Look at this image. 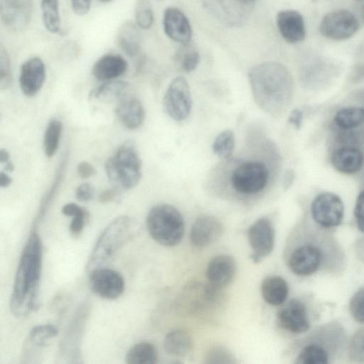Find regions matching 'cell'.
<instances>
[{
	"instance_id": "obj_38",
	"label": "cell",
	"mask_w": 364,
	"mask_h": 364,
	"mask_svg": "<svg viewBox=\"0 0 364 364\" xmlns=\"http://www.w3.org/2000/svg\"><path fill=\"white\" fill-rule=\"evenodd\" d=\"M348 353L353 360L364 362V328L358 330L351 337Z\"/></svg>"
},
{
	"instance_id": "obj_21",
	"label": "cell",
	"mask_w": 364,
	"mask_h": 364,
	"mask_svg": "<svg viewBox=\"0 0 364 364\" xmlns=\"http://www.w3.org/2000/svg\"><path fill=\"white\" fill-rule=\"evenodd\" d=\"M276 21L281 36L288 43H296L304 39V20L299 11L293 9L280 11L277 15Z\"/></svg>"
},
{
	"instance_id": "obj_24",
	"label": "cell",
	"mask_w": 364,
	"mask_h": 364,
	"mask_svg": "<svg viewBox=\"0 0 364 364\" xmlns=\"http://www.w3.org/2000/svg\"><path fill=\"white\" fill-rule=\"evenodd\" d=\"M333 166L344 174H354L360 171L364 164V155L354 146H343L335 150L331 156Z\"/></svg>"
},
{
	"instance_id": "obj_2",
	"label": "cell",
	"mask_w": 364,
	"mask_h": 364,
	"mask_svg": "<svg viewBox=\"0 0 364 364\" xmlns=\"http://www.w3.org/2000/svg\"><path fill=\"white\" fill-rule=\"evenodd\" d=\"M248 79L255 102L272 116L284 112L294 94V82L287 68L277 62H263L252 67Z\"/></svg>"
},
{
	"instance_id": "obj_1",
	"label": "cell",
	"mask_w": 364,
	"mask_h": 364,
	"mask_svg": "<svg viewBox=\"0 0 364 364\" xmlns=\"http://www.w3.org/2000/svg\"><path fill=\"white\" fill-rule=\"evenodd\" d=\"M43 245L37 229L32 228L17 266L9 308L16 317H24L40 308L39 289Z\"/></svg>"
},
{
	"instance_id": "obj_51",
	"label": "cell",
	"mask_w": 364,
	"mask_h": 364,
	"mask_svg": "<svg viewBox=\"0 0 364 364\" xmlns=\"http://www.w3.org/2000/svg\"><path fill=\"white\" fill-rule=\"evenodd\" d=\"M294 180V173L291 171H287L284 179V186L288 188L292 183Z\"/></svg>"
},
{
	"instance_id": "obj_18",
	"label": "cell",
	"mask_w": 364,
	"mask_h": 364,
	"mask_svg": "<svg viewBox=\"0 0 364 364\" xmlns=\"http://www.w3.org/2000/svg\"><path fill=\"white\" fill-rule=\"evenodd\" d=\"M163 27L166 36L176 42L186 44L191 39L190 22L183 12L178 8L168 7L164 11Z\"/></svg>"
},
{
	"instance_id": "obj_7",
	"label": "cell",
	"mask_w": 364,
	"mask_h": 364,
	"mask_svg": "<svg viewBox=\"0 0 364 364\" xmlns=\"http://www.w3.org/2000/svg\"><path fill=\"white\" fill-rule=\"evenodd\" d=\"M163 107L166 114L176 122L189 116L192 97L188 83L183 77H176L171 82L163 98Z\"/></svg>"
},
{
	"instance_id": "obj_5",
	"label": "cell",
	"mask_w": 364,
	"mask_h": 364,
	"mask_svg": "<svg viewBox=\"0 0 364 364\" xmlns=\"http://www.w3.org/2000/svg\"><path fill=\"white\" fill-rule=\"evenodd\" d=\"M105 166L109 181L119 189L132 188L141 180V161L131 143L119 147L115 154L107 159Z\"/></svg>"
},
{
	"instance_id": "obj_55",
	"label": "cell",
	"mask_w": 364,
	"mask_h": 364,
	"mask_svg": "<svg viewBox=\"0 0 364 364\" xmlns=\"http://www.w3.org/2000/svg\"><path fill=\"white\" fill-rule=\"evenodd\" d=\"M99 1L102 2V3H108V2L112 1V0H99Z\"/></svg>"
},
{
	"instance_id": "obj_56",
	"label": "cell",
	"mask_w": 364,
	"mask_h": 364,
	"mask_svg": "<svg viewBox=\"0 0 364 364\" xmlns=\"http://www.w3.org/2000/svg\"><path fill=\"white\" fill-rule=\"evenodd\" d=\"M362 14H363V16L364 18V6H363V9H362Z\"/></svg>"
},
{
	"instance_id": "obj_9",
	"label": "cell",
	"mask_w": 364,
	"mask_h": 364,
	"mask_svg": "<svg viewBox=\"0 0 364 364\" xmlns=\"http://www.w3.org/2000/svg\"><path fill=\"white\" fill-rule=\"evenodd\" d=\"M359 29L355 15L347 9H337L326 14L321 21L319 30L327 38L343 41L351 38Z\"/></svg>"
},
{
	"instance_id": "obj_16",
	"label": "cell",
	"mask_w": 364,
	"mask_h": 364,
	"mask_svg": "<svg viewBox=\"0 0 364 364\" xmlns=\"http://www.w3.org/2000/svg\"><path fill=\"white\" fill-rule=\"evenodd\" d=\"M87 306H80L61 341L60 354L65 358H80V345L87 316Z\"/></svg>"
},
{
	"instance_id": "obj_20",
	"label": "cell",
	"mask_w": 364,
	"mask_h": 364,
	"mask_svg": "<svg viewBox=\"0 0 364 364\" xmlns=\"http://www.w3.org/2000/svg\"><path fill=\"white\" fill-rule=\"evenodd\" d=\"M220 222L212 215H202L194 222L190 232L191 243L204 247L216 241L223 233Z\"/></svg>"
},
{
	"instance_id": "obj_29",
	"label": "cell",
	"mask_w": 364,
	"mask_h": 364,
	"mask_svg": "<svg viewBox=\"0 0 364 364\" xmlns=\"http://www.w3.org/2000/svg\"><path fill=\"white\" fill-rule=\"evenodd\" d=\"M333 122L343 131L358 128L364 124V107L351 106L342 108L334 115Z\"/></svg>"
},
{
	"instance_id": "obj_46",
	"label": "cell",
	"mask_w": 364,
	"mask_h": 364,
	"mask_svg": "<svg viewBox=\"0 0 364 364\" xmlns=\"http://www.w3.org/2000/svg\"><path fill=\"white\" fill-rule=\"evenodd\" d=\"M77 171L82 178H88L95 174V169L92 164L87 161H81L77 164Z\"/></svg>"
},
{
	"instance_id": "obj_8",
	"label": "cell",
	"mask_w": 364,
	"mask_h": 364,
	"mask_svg": "<svg viewBox=\"0 0 364 364\" xmlns=\"http://www.w3.org/2000/svg\"><path fill=\"white\" fill-rule=\"evenodd\" d=\"M206 9L221 23L239 27L247 20L252 4L243 0H202Z\"/></svg>"
},
{
	"instance_id": "obj_49",
	"label": "cell",
	"mask_w": 364,
	"mask_h": 364,
	"mask_svg": "<svg viewBox=\"0 0 364 364\" xmlns=\"http://www.w3.org/2000/svg\"><path fill=\"white\" fill-rule=\"evenodd\" d=\"M83 208L79 206L74 203H68L65 204L61 209V212L63 215L69 217H73L74 215L82 211Z\"/></svg>"
},
{
	"instance_id": "obj_3",
	"label": "cell",
	"mask_w": 364,
	"mask_h": 364,
	"mask_svg": "<svg viewBox=\"0 0 364 364\" xmlns=\"http://www.w3.org/2000/svg\"><path fill=\"white\" fill-rule=\"evenodd\" d=\"M146 224L152 239L166 247L180 243L184 234V221L181 214L168 204L152 207L147 214Z\"/></svg>"
},
{
	"instance_id": "obj_53",
	"label": "cell",
	"mask_w": 364,
	"mask_h": 364,
	"mask_svg": "<svg viewBox=\"0 0 364 364\" xmlns=\"http://www.w3.org/2000/svg\"><path fill=\"white\" fill-rule=\"evenodd\" d=\"M14 166L12 164V162L9 161V162H7L6 164V166H5V171H6L11 172V171H14Z\"/></svg>"
},
{
	"instance_id": "obj_54",
	"label": "cell",
	"mask_w": 364,
	"mask_h": 364,
	"mask_svg": "<svg viewBox=\"0 0 364 364\" xmlns=\"http://www.w3.org/2000/svg\"><path fill=\"white\" fill-rule=\"evenodd\" d=\"M243 1H245V2H247L248 4H253V1L255 0H243Z\"/></svg>"
},
{
	"instance_id": "obj_43",
	"label": "cell",
	"mask_w": 364,
	"mask_h": 364,
	"mask_svg": "<svg viewBox=\"0 0 364 364\" xmlns=\"http://www.w3.org/2000/svg\"><path fill=\"white\" fill-rule=\"evenodd\" d=\"M95 195L93 187L87 183L79 185L75 190L76 198L82 202L91 200Z\"/></svg>"
},
{
	"instance_id": "obj_40",
	"label": "cell",
	"mask_w": 364,
	"mask_h": 364,
	"mask_svg": "<svg viewBox=\"0 0 364 364\" xmlns=\"http://www.w3.org/2000/svg\"><path fill=\"white\" fill-rule=\"evenodd\" d=\"M11 82V62L6 49L0 46V87L1 89L8 88Z\"/></svg>"
},
{
	"instance_id": "obj_4",
	"label": "cell",
	"mask_w": 364,
	"mask_h": 364,
	"mask_svg": "<svg viewBox=\"0 0 364 364\" xmlns=\"http://www.w3.org/2000/svg\"><path fill=\"white\" fill-rule=\"evenodd\" d=\"M131 222L129 217L121 215L103 230L95 244L86 265L87 272L102 267L112 260L128 238Z\"/></svg>"
},
{
	"instance_id": "obj_30",
	"label": "cell",
	"mask_w": 364,
	"mask_h": 364,
	"mask_svg": "<svg viewBox=\"0 0 364 364\" xmlns=\"http://www.w3.org/2000/svg\"><path fill=\"white\" fill-rule=\"evenodd\" d=\"M157 358L155 346L146 341H141L132 346L125 357L126 363L128 364H154L156 363Z\"/></svg>"
},
{
	"instance_id": "obj_17",
	"label": "cell",
	"mask_w": 364,
	"mask_h": 364,
	"mask_svg": "<svg viewBox=\"0 0 364 364\" xmlns=\"http://www.w3.org/2000/svg\"><path fill=\"white\" fill-rule=\"evenodd\" d=\"M45 79V64L39 57H31L21 65L19 85L25 95L28 97L35 95L43 85Z\"/></svg>"
},
{
	"instance_id": "obj_35",
	"label": "cell",
	"mask_w": 364,
	"mask_h": 364,
	"mask_svg": "<svg viewBox=\"0 0 364 364\" xmlns=\"http://www.w3.org/2000/svg\"><path fill=\"white\" fill-rule=\"evenodd\" d=\"M175 60L181 70L190 73L198 66L200 62V55L193 46L186 43L183 44L177 51Z\"/></svg>"
},
{
	"instance_id": "obj_47",
	"label": "cell",
	"mask_w": 364,
	"mask_h": 364,
	"mask_svg": "<svg viewBox=\"0 0 364 364\" xmlns=\"http://www.w3.org/2000/svg\"><path fill=\"white\" fill-rule=\"evenodd\" d=\"M119 188L114 187L102 191L99 196V201L107 203L114 200L119 195Z\"/></svg>"
},
{
	"instance_id": "obj_32",
	"label": "cell",
	"mask_w": 364,
	"mask_h": 364,
	"mask_svg": "<svg viewBox=\"0 0 364 364\" xmlns=\"http://www.w3.org/2000/svg\"><path fill=\"white\" fill-rule=\"evenodd\" d=\"M129 83L122 80H109L94 88L90 93V98L114 99L121 97L127 90Z\"/></svg>"
},
{
	"instance_id": "obj_39",
	"label": "cell",
	"mask_w": 364,
	"mask_h": 364,
	"mask_svg": "<svg viewBox=\"0 0 364 364\" xmlns=\"http://www.w3.org/2000/svg\"><path fill=\"white\" fill-rule=\"evenodd\" d=\"M350 312L353 319L364 323V287L358 289L350 301Z\"/></svg>"
},
{
	"instance_id": "obj_19",
	"label": "cell",
	"mask_w": 364,
	"mask_h": 364,
	"mask_svg": "<svg viewBox=\"0 0 364 364\" xmlns=\"http://www.w3.org/2000/svg\"><path fill=\"white\" fill-rule=\"evenodd\" d=\"M278 320L283 328L294 333H304L310 327L306 306L296 299L279 311Z\"/></svg>"
},
{
	"instance_id": "obj_22",
	"label": "cell",
	"mask_w": 364,
	"mask_h": 364,
	"mask_svg": "<svg viewBox=\"0 0 364 364\" xmlns=\"http://www.w3.org/2000/svg\"><path fill=\"white\" fill-rule=\"evenodd\" d=\"M235 272V259L230 255H220L209 262L206 276L214 288H223L231 282Z\"/></svg>"
},
{
	"instance_id": "obj_26",
	"label": "cell",
	"mask_w": 364,
	"mask_h": 364,
	"mask_svg": "<svg viewBox=\"0 0 364 364\" xmlns=\"http://www.w3.org/2000/svg\"><path fill=\"white\" fill-rule=\"evenodd\" d=\"M141 40L139 26L132 21L123 23L117 31V44L129 56L134 57L139 53Z\"/></svg>"
},
{
	"instance_id": "obj_25",
	"label": "cell",
	"mask_w": 364,
	"mask_h": 364,
	"mask_svg": "<svg viewBox=\"0 0 364 364\" xmlns=\"http://www.w3.org/2000/svg\"><path fill=\"white\" fill-rule=\"evenodd\" d=\"M115 113L120 122L129 129L140 127L145 118L144 106L136 98L121 101L115 109Z\"/></svg>"
},
{
	"instance_id": "obj_44",
	"label": "cell",
	"mask_w": 364,
	"mask_h": 364,
	"mask_svg": "<svg viewBox=\"0 0 364 364\" xmlns=\"http://www.w3.org/2000/svg\"><path fill=\"white\" fill-rule=\"evenodd\" d=\"M231 355L223 349L213 350L207 357L208 363H232Z\"/></svg>"
},
{
	"instance_id": "obj_57",
	"label": "cell",
	"mask_w": 364,
	"mask_h": 364,
	"mask_svg": "<svg viewBox=\"0 0 364 364\" xmlns=\"http://www.w3.org/2000/svg\"><path fill=\"white\" fill-rule=\"evenodd\" d=\"M155 1L161 2V1H163L164 0H155Z\"/></svg>"
},
{
	"instance_id": "obj_28",
	"label": "cell",
	"mask_w": 364,
	"mask_h": 364,
	"mask_svg": "<svg viewBox=\"0 0 364 364\" xmlns=\"http://www.w3.org/2000/svg\"><path fill=\"white\" fill-rule=\"evenodd\" d=\"M193 346L190 335L183 330H174L168 333L164 341L166 352L171 356L180 358L186 355Z\"/></svg>"
},
{
	"instance_id": "obj_23",
	"label": "cell",
	"mask_w": 364,
	"mask_h": 364,
	"mask_svg": "<svg viewBox=\"0 0 364 364\" xmlns=\"http://www.w3.org/2000/svg\"><path fill=\"white\" fill-rule=\"evenodd\" d=\"M128 63L120 55L108 53L100 57L92 68V75L99 80H113L127 70Z\"/></svg>"
},
{
	"instance_id": "obj_27",
	"label": "cell",
	"mask_w": 364,
	"mask_h": 364,
	"mask_svg": "<svg viewBox=\"0 0 364 364\" xmlns=\"http://www.w3.org/2000/svg\"><path fill=\"white\" fill-rule=\"evenodd\" d=\"M261 291L264 300L269 304L279 306L287 299L289 287L287 282L279 276H269L262 282Z\"/></svg>"
},
{
	"instance_id": "obj_41",
	"label": "cell",
	"mask_w": 364,
	"mask_h": 364,
	"mask_svg": "<svg viewBox=\"0 0 364 364\" xmlns=\"http://www.w3.org/2000/svg\"><path fill=\"white\" fill-rule=\"evenodd\" d=\"M87 218L88 213L85 208L73 217L69 226V231L73 237L77 238L80 235Z\"/></svg>"
},
{
	"instance_id": "obj_45",
	"label": "cell",
	"mask_w": 364,
	"mask_h": 364,
	"mask_svg": "<svg viewBox=\"0 0 364 364\" xmlns=\"http://www.w3.org/2000/svg\"><path fill=\"white\" fill-rule=\"evenodd\" d=\"M92 0H70L73 11L78 16L87 14L91 6Z\"/></svg>"
},
{
	"instance_id": "obj_52",
	"label": "cell",
	"mask_w": 364,
	"mask_h": 364,
	"mask_svg": "<svg viewBox=\"0 0 364 364\" xmlns=\"http://www.w3.org/2000/svg\"><path fill=\"white\" fill-rule=\"evenodd\" d=\"M9 153L5 149H1L0 150V161L2 164H6L9 161Z\"/></svg>"
},
{
	"instance_id": "obj_11",
	"label": "cell",
	"mask_w": 364,
	"mask_h": 364,
	"mask_svg": "<svg viewBox=\"0 0 364 364\" xmlns=\"http://www.w3.org/2000/svg\"><path fill=\"white\" fill-rule=\"evenodd\" d=\"M91 290L98 296L109 300L119 298L124 291V280L115 270L100 267L89 272Z\"/></svg>"
},
{
	"instance_id": "obj_33",
	"label": "cell",
	"mask_w": 364,
	"mask_h": 364,
	"mask_svg": "<svg viewBox=\"0 0 364 364\" xmlns=\"http://www.w3.org/2000/svg\"><path fill=\"white\" fill-rule=\"evenodd\" d=\"M63 131V124L58 119H51L45 130L43 136V150L47 157L53 156L59 146Z\"/></svg>"
},
{
	"instance_id": "obj_15",
	"label": "cell",
	"mask_w": 364,
	"mask_h": 364,
	"mask_svg": "<svg viewBox=\"0 0 364 364\" xmlns=\"http://www.w3.org/2000/svg\"><path fill=\"white\" fill-rule=\"evenodd\" d=\"M321 260L320 248L312 244H306L297 247L291 254L289 267L297 275L309 276L317 271Z\"/></svg>"
},
{
	"instance_id": "obj_42",
	"label": "cell",
	"mask_w": 364,
	"mask_h": 364,
	"mask_svg": "<svg viewBox=\"0 0 364 364\" xmlns=\"http://www.w3.org/2000/svg\"><path fill=\"white\" fill-rule=\"evenodd\" d=\"M354 216L358 229L364 232V191H361L357 197Z\"/></svg>"
},
{
	"instance_id": "obj_14",
	"label": "cell",
	"mask_w": 364,
	"mask_h": 364,
	"mask_svg": "<svg viewBox=\"0 0 364 364\" xmlns=\"http://www.w3.org/2000/svg\"><path fill=\"white\" fill-rule=\"evenodd\" d=\"M58 333V328L53 324H40L33 327L23 346L22 362L36 363V359L40 358L48 341Z\"/></svg>"
},
{
	"instance_id": "obj_13",
	"label": "cell",
	"mask_w": 364,
	"mask_h": 364,
	"mask_svg": "<svg viewBox=\"0 0 364 364\" xmlns=\"http://www.w3.org/2000/svg\"><path fill=\"white\" fill-rule=\"evenodd\" d=\"M248 240L253 253L255 262H259L271 253L274 245V229L267 218L256 220L248 230Z\"/></svg>"
},
{
	"instance_id": "obj_6",
	"label": "cell",
	"mask_w": 364,
	"mask_h": 364,
	"mask_svg": "<svg viewBox=\"0 0 364 364\" xmlns=\"http://www.w3.org/2000/svg\"><path fill=\"white\" fill-rule=\"evenodd\" d=\"M269 171L259 161H246L237 166L232 173L231 184L237 193L255 194L262 191L267 184Z\"/></svg>"
},
{
	"instance_id": "obj_37",
	"label": "cell",
	"mask_w": 364,
	"mask_h": 364,
	"mask_svg": "<svg viewBox=\"0 0 364 364\" xmlns=\"http://www.w3.org/2000/svg\"><path fill=\"white\" fill-rule=\"evenodd\" d=\"M136 24L141 29H149L154 21V11L149 0H136L134 6Z\"/></svg>"
},
{
	"instance_id": "obj_50",
	"label": "cell",
	"mask_w": 364,
	"mask_h": 364,
	"mask_svg": "<svg viewBox=\"0 0 364 364\" xmlns=\"http://www.w3.org/2000/svg\"><path fill=\"white\" fill-rule=\"evenodd\" d=\"M12 183V178L10 176L4 171L0 172V186L1 188H6Z\"/></svg>"
},
{
	"instance_id": "obj_36",
	"label": "cell",
	"mask_w": 364,
	"mask_h": 364,
	"mask_svg": "<svg viewBox=\"0 0 364 364\" xmlns=\"http://www.w3.org/2000/svg\"><path fill=\"white\" fill-rule=\"evenodd\" d=\"M235 148V134L232 130L221 132L215 139L212 149L215 155L220 158L230 157Z\"/></svg>"
},
{
	"instance_id": "obj_34",
	"label": "cell",
	"mask_w": 364,
	"mask_h": 364,
	"mask_svg": "<svg viewBox=\"0 0 364 364\" xmlns=\"http://www.w3.org/2000/svg\"><path fill=\"white\" fill-rule=\"evenodd\" d=\"M328 355L321 346L311 344L305 346L296 358L297 364H327Z\"/></svg>"
},
{
	"instance_id": "obj_48",
	"label": "cell",
	"mask_w": 364,
	"mask_h": 364,
	"mask_svg": "<svg viewBox=\"0 0 364 364\" xmlns=\"http://www.w3.org/2000/svg\"><path fill=\"white\" fill-rule=\"evenodd\" d=\"M303 118V111L299 109H294L291 112L289 116L288 122L295 128L299 129L302 124Z\"/></svg>"
},
{
	"instance_id": "obj_31",
	"label": "cell",
	"mask_w": 364,
	"mask_h": 364,
	"mask_svg": "<svg viewBox=\"0 0 364 364\" xmlns=\"http://www.w3.org/2000/svg\"><path fill=\"white\" fill-rule=\"evenodd\" d=\"M41 9L45 28L50 33H58L61 26L59 0H41Z\"/></svg>"
},
{
	"instance_id": "obj_10",
	"label": "cell",
	"mask_w": 364,
	"mask_h": 364,
	"mask_svg": "<svg viewBox=\"0 0 364 364\" xmlns=\"http://www.w3.org/2000/svg\"><path fill=\"white\" fill-rule=\"evenodd\" d=\"M311 213L314 220L323 228L339 225L344 215V205L341 198L331 192L318 194L312 201Z\"/></svg>"
},
{
	"instance_id": "obj_12",
	"label": "cell",
	"mask_w": 364,
	"mask_h": 364,
	"mask_svg": "<svg viewBox=\"0 0 364 364\" xmlns=\"http://www.w3.org/2000/svg\"><path fill=\"white\" fill-rule=\"evenodd\" d=\"M33 11V0H0V16L4 27L18 33L29 24Z\"/></svg>"
}]
</instances>
